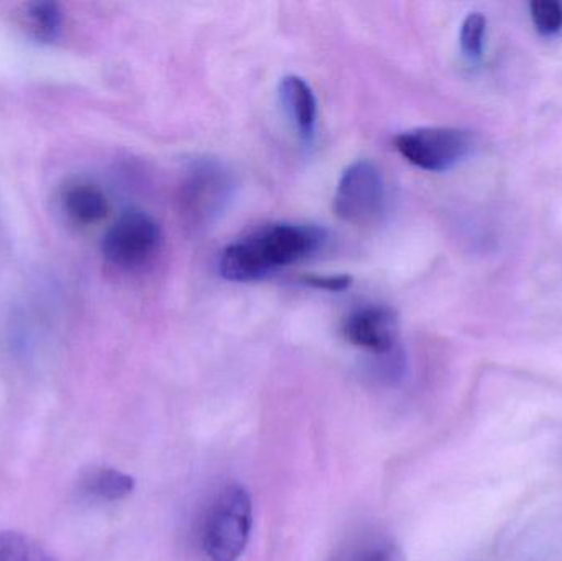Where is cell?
<instances>
[{
  "label": "cell",
  "instance_id": "obj_7",
  "mask_svg": "<svg viewBox=\"0 0 562 561\" xmlns=\"http://www.w3.org/2000/svg\"><path fill=\"white\" fill-rule=\"evenodd\" d=\"M226 188V178L217 168L207 167V165L196 168L188 178L181 194L184 213L193 220H201V217L204 220L210 216L220 207Z\"/></svg>",
  "mask_w": 562,
  "mask_h": 561
},
{
  "label": "cell",
  "instance_id": "obj_5",
  "mask_svg": "<svg viewBox=\"0 0 562 561\" xmlns=\"http://www.w3.org/2000/svg\"><path fill=\"white\" fill-rule=\"evenodd\" d=\"M385 203V180L382 171L369 160H359L346 168L336 194L334 211L339 220L366 224L375 220Z\"/></svg>",
  "mask_w": 562,
  "mask_h": 561
},
{
  "label": "cell",
  "instance_id": "obj_1",
  "mask_svg": "<svg viewBox=\"0 0 562 561\" xmlns=\"http://www.w3.org/2000/svg\"><path fill=\"white\" fill-rule=\"evenodd\" d=\"M324 240L326 233L313 224H272L227 246L220 272L231 282H256L313 256Z\"/></svg>",
  "mask_w": 562,
  "mask_h": 561
},
{
  "label": "cell",
  "instance_id": "obj_6",
  "mask_svg": "<svg viewBox=\"0 0 562 561\" xmlns=\"http://www.w3.org/2000/svg\"><path fill=\"white\" fill-rule=\"evenodd\" d=\"M342 333L350 345L372 355L389 356L398 341V318L386 306H362L344 319Z\"/></svg>",
  "mask_w": 562,
  "mask_h": 561
},
{
  "label": "cell",
  "instance_id": "obj_11",
  "mask_svg": "<svg viewBox=\"0 0 562 561\" xmlns=\"http://www.w3.org/2000/svg\"><path fill=\"white\" fill-rule=\"evenodd\" d=\"M20 25L40 43H53L61 35L63 10L56 2H29L20 10Z\"/></svg>",
  "mask_w": 562,
  "mask_h": 561
},
{
  "label": "cell",
  "instance_id": "obj_9",
  "mask_svg": "<svg viewBox=\"0 0 562 561\" xmlns=\"http://www.w3.org/2000/svg\"><path fill=\"white\" fill-rule=\"evenodd\" d=\"M329 561H406V556L392 537L369 532L350 539Z\"/></svg>",
  "mask_w": 562,
  "mask_h": 561
},
{
  "label": "cell",
  "instance_id": "obj_10",
  "mask_svg": "<svg viewBox=\"0 0 562 561\" xmlns=\"http://www.w3.org/2000/svg\"><path fill=\"white\" fill-rule=\"evenodd\" d=\"M63 207L72 223L92 226L108 216L109 201L95 184L79 183L66 190Z\"/></svg>",
  "mask_w": 562,
  "mask_h": 561
},
{
  "label": "cell",
  "instance_id": "obj_3",
  "mask_svg": "<svg viewBox=\"0 0 562 561\" xmlns=\"http://www.w3.org/2000/svg\"><path fill=\"white\" fill-rule=\"evenodd\" d=\"M161 240L164 234L154 216L140 210L125 211L105 233L102 254L111 266L134 272L155 259Z\"/></svg>",
  "mask_w": 562,
  "mask_h": 561
},
{
  "label": "cell",
  "instance_id": "obj_2",
  "mask_svg": "<svg viewBox=\"0 0 562 561\" xmlns=\"http://www.w3.org/2000/svg\"><path fill=\"white\" fill-rule=\"evenodd\" d=\"M254 507L249 491L227 484L207 504L201 520L200 539L211 561H237L252 532Z\"/></svg>",
  "mask_w": 562,
  "mask_h": 561
},
{
  "label": "cell",
  "instance_id": "obj_12",
  "mask_svg": "<svg viewBox=\"0 0 562 561\" xmlns=\"http://www.w3.org/2000/svg\"><path fill=\"white\" fill-rule=\"evenodd\" d=\"M82 487L92 497L114 503V501L131 496L135 487V481L134 478L114 470V468H98V470H92L91 473L86 474L85 480H82Z\"/></svg>",
  "mask_w": 562,
  "mask_h": 561
},
{
  "label": "cell",
  "instance_id": "obj_15",
  "mask_svg": "<svg viewBox=\"0 0 562 561\" xmlns=\"http://www.w3.org/2000/svg\"><path fill=\"white\" fill-rule=\"evenodd\" d=\"M485 29H487V19L479 12L469 13L462 22L461 48L468 58H481L482 49H484Z\"/></svg>",
  "mask_w": 562,
  "mask_h": 561
},
{
  "label": "cell",
  "instance_id": "obj_13",
  "mask_svg": "<svg viewBox=\"0 0 562 561\" xmlns=\"http://www.w3.org/2000/svg\"><path fill=\"white\" fill-rule=\"evenodd\" d=\"M0 561H53L52 557L22 534H0Z\"/></svg>",
  "mask_w": 562,
  "mask_h": 561
},
{
  "label": "cell",
  "instance_id": "obj_14",
  "mask_svg": "<svg viewBox=\"0 0 562 561\" xmlns=\"http://www.w3.org/2000/svg\"><path fill=\"white\" fill-rule=\"evenodd\" d=\"M530 15L541 35L553 36L562 30V3L558 0H533Z\"/></svg>",
  "mask_w": 562,
  "mask_h": 561
},
{
  "label": "cell",
  "instance_id": "obj_4",
  "mask_svg": "<svg viewBox=\"0 0 562 561\" xmlns=\"http://www.w3.org/2000/svg\"><path fill=\"white\" fill-rule=\"evenodd\" d=\"M471 145V135L456 127L413 128L395 138L396 150L426 171L451 170L468 157Z\"/></svg>",
  "mask_w": 562,
  "mask_h": 561
},
{
  "label": "cell",
  "instance_id": "obj_16",
  "mask_svg": "<svg viewBox=\"0 0 562 561\" xmlns=\"http://www.w3.org/2000/svg\"><path fill=\"white\" fill-rule=\"evenodd\" d=\"M301 283L311 289L326 290V292H344L352 285L350 276H304Z\"/></svg>",
  "mask_w": 562,
  "mask_h": 561
},
{
  "label": "cell",
  "instance_id": "obj_8",
  "mask_svg": "<svg viewBox=\"0 0 562 561\" xmlns=\"http://www.w3.org/2000/svg\"><path fill=\"white\" fill-rule=\"evenodd\" d=\"M280 98L297 134L304 141H313L317 124V101L311 86L300 76H284L280 82Z\"/></svg>",
  "mask_w": 562,
  "mask_h": 561
}]
</instances>
